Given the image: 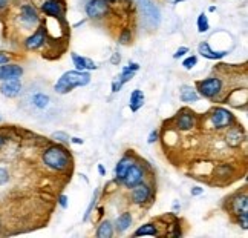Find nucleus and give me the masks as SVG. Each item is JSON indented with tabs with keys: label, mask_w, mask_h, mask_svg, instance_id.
Instances as JSON below:
<instances>
[{
	"label": "nucleus",
	"mask_w": 248,
	"mask_h": 238,
	"mask_svg": "<svg viewBox=\"0 0 248 238\" xmlns=\"http://www.w3.org/2000/svg\"><path fill=\"white\" fill-rule=\"evenodd\" d=\"M91 82V74L86 71H68L57 80L54 89L57 94H68L74 88L86 86Z\"/></svg>",
	"instance_id": "1"
},
{
	"label": "nucleus",
	"mask_w": 248,
	"mask_h": 238,
	"mask_svg": "<svg viewBox=\"0 0 248 238\" xmlns=\"http://www.w3.org/2000/svg\"><path fill=\"white\" fill-rule=\"evenodd\" d=\"M43 163L54 170H64L69 166V155L62 146H51L43 152Z\"/></svg>",
	"instance_id": "2"
},
{
	"label": "nucleus",
	"mask_w": 248,
	"mask_h": 238,
	"mask_svg": "<svg viewBox=\"0 0 248 238\" xmlns=\"http://www.w3.org/2000/svg\"><path fill=\"white\" fill-rule=\"evenodd\" d=\"M210 123L215 129H225L234 123V116L225 108H215L210 112Z\"/></svg>",
	"instance_id": "3"
},
{
	"label": "nucleus",
	"mask_w": 248,
	"mask_h": 238,
	"mask_svg": "<svg viewBox=\"0 0 248 238\" xmlns=\"http://www.w3.org/2000/svg\"><path fill=\"white\" fill-rule=\"evenodd\" d=\"M198 91L201 97L213 99L222 91V80L217 77H208L205 80L198 82Z\"/></svg>",
	"instance_id": "4"
},
{
	"label": "nucleus",
	"mask_w": 248,
	"mask_h": 238,
	"mask_svg": "<svg viewBox=\"0 0 248 238\" xmlns=\"http://www.w3.org/2000/svg\"><path fill=\"white\" fill-rule=\"evenodd\" d=\"M109 3L106 0H89L88 3L84 6V11H86V16L92 20H98V18H103L109 14Z\"/></svg>",
	"instance_id": "5"
},
{
	"label": "nucleus",
	"mask_w": 248,
	"mask_h": 238,
	"mask_svg": "<svg viewBox=\"0 0 248 238\" xmlns=\"http://www.w3.org/2000/svg\"><path fill=\"white\" fill-rule=\"evenodd\" d=\"M142 180H144V170H142V168L138 165V163H133L129 169L126 175H124V178L121 180V182L124 183V186L126 187H135L137 185H140Z\"/></svg>",
	"instance_id": "6"
},
{
	"label": "nucleus",
	"mask_w": 248,
	"mask_h": 238,
	"mask_svg": "<svg viewBox=\"0 0 248 238\" xmlns=\"http://www.w3.org/2000/svg\"><path fill=\"white\" fill-rule=\"evenodd\" d=\"M138 69H140V65L138 63H129L126 68H123L120 77H117L115 80H113V83H112V92H118L123 88L124 83L132 80V77L135 75V72Z\"/></svg>",
	"instance_id": "7"
},
{
	"label": "nucleus",
	"mask_w": 248,
	"mask_h": 238,
	"mask_svg": "<svg viewBox=\"0 0 248 238\" xmlns=\"http://www.w3.org/2000/svg\"><path fill=\"white\" fill-rule=\"evenodd\" d=\"M46 42V30L45 26H39L37 30L28 37V39L25 40V48L28 51H35L39 50V48H42Z\"/></svg>",
	"instance_id": "8"
},
{
	"label": "nucleus",
	"mask_w": 248,
	"mask_h": 238,
	"mask_svg": "<svg viewBox=\"0 0 248 238\" xmlns=\"http://www.w3.org/2000/svg\"><path fill=\"white\" fill-rule=\"evenodd\" d=\"M18 17H20V22L25 26H35V25H39V22H40L37 9L30 3H25V5L20 6V14H18Z\"/></svg>",
	"instance_id": "9"
},
{
	"label": "nucleus",
	"mask_w": 248,
	"mask_h": 238,
	"mask_svg": "<svg viewBox=\"0 0 248 238\" xmlns=\"http://www.w3.org/2000/svg\"><path fill=\"white\" fill-rule=\"evenodd\" d=\"M0 92H2V95H5V97H8V99H16L17 95L22 92L20 79L3 80L2 85H0Z\"/></svg>",
	"instance_id": "10"
},
{
	"label": "nucleus",
	"mask_w": 248,
	"mask_h": 238,
	"mask_svg": "<svg viewBox=\"0 0 248 238\" xmlns=\"http://www.w3.org/2000/svg\"><path fill=\"white\" fill-rule=\"evenodd\" d=\"M23 75V68L17 63H3L0 65V82L9 79H20Z\"/></svg>",
	"instance_id": "11"
},
{
	"label": "nucleus",
	"mask_w": 248,
	"mask_h": 238,
	"mask_svg": "<svg viewBox=\"0 0 248 238\" xmlns=\"http://www.w3.org/2000/svg\"><path fill=\"white\" fill-rule=\"evenodd\" d=\"M42 11L47 17L62 18L63 17V3L59 0H45L42 5Z\"/></svg>",
	"instance_id": "12"
},
{
	"label": "nucleus",
	"mask_w": 248,
	"mask_h": 238,
	"mask_svg": "<svg viewBox=\"0 0 248 238\" xmlns=\"http://www.w3.org/2000/svg\"><path fill=\"white\" fill-rule=\"evenodd\" d=\"M195 126V114L187 109L181 111L176 117V128L181 131H190Z\"/></svg>",
	"instance_id": "13"
},
{
	"label": "nucleus",
	"mask_w": 248,
	"mask_h": 238,
	"mask_svg": "<svg viewBox=\"0 0 248 238\" xmlns=\"http://www.w3.org/2000/svg\"><path fill=\"white\" fill-rule=\"evenodd\" d=\"M132 200L135 204H144L147 200L150 198V187L144 183H140L135 187H132Z\"/></svg>",
	"instance_id": "14"
},
{
	"label": "nucleus",
	"mask_w": 248,
	"mask_h": 238,
	"mask_svg": "<svg viewBox=\"0 0 248 238\" xmlns=\"http://www.w3.org/2000/svg\"><path fill=\"white\" fill-rule=\"evenodd\" d=\"M198 52L201 54L202 57L208 60H219V59H224V57L228 54V51H215L212 50V46H210L208 42H201L198 46Z\"/></svg>",
	"instance_id": "15"
},
{
	"label": "nucleus",
	"mask_w": 248,
	"mask_h": 238,
	"mask_svg": "<svg viewBox=\"0 0 248 238\" xmlns=\"http://www.w3.org/2000/svg\"><path fill=\"white\" fill-rule=\"evenodd\" d=\"M71 57H72L74 66L77 68V71H91V69H97V65H95V62L91 60V59H88V57H81V55L75 54V52H72Z\"/></svg>",
	"instance_id": "16"
},
{
	"label": "nucleus",
	"mask_w": 248,
	"mask_h": 238,
	"mask_svg": "<svg viewBox=\"0 0 248 238\" xmlns=\"http://www.w3.org/2000/svg\"><path fill=\"white\" fill-rule=\"evenodd\" d=\"M135 163V160H133L132 157H123L120 161H118V165H117V168H115V174H117V178L121 180L124 178V175H126V172H127V169Z\"/></svg>",
	"instance_id": "17"
},
{
	"label": "nucleus",
	"mask_w": 248,
	"mask_h": 238,
	"mask_svg": "<svg viewBox=\"0 0 248 238\" xmlns=\"http://www.w3.org/2000/svg\"><path fill=\"white\" fill-rule=\"evenodd\" d=\"M244 136H242V129L239 126L230 128L227 132V143L230 146H239L242 141Z\"/></svg>",
	"instance_id": "18"
},
{
	"label": "nucleus",
	"mask_w": 248,
	"mask_h": 238,
	"mask_svg": "<svg viewBox=\"0 0 248 238\" xmlns=\"http://www.w3.org/2000/svg\"><path fill=\"white\" fill-rule=\"evenodd\" d=\"M232 209H233L234 215H241V214L248 212L247 195L245 194H242V197L237 195V198H234V202H232Z\"/></svg>",
	"instance_id": "19"
},
{
	"label": "nucleus",
	"mask_w": 248,
	"mask_h": 238,
	"mask_svg": "<svg viewBox=\"0 0 248 238\" xmlns=\"http://www.w3.org/2000/svg\"><path fill=\"white\" fill-rule=\"evenodd\" d=\"M199 95L192 86H181V102L184 103H195L199 100Z\"/></svg>",
	"instance_id": "20"
},
{
	"label": "nucleus",
	"mask_w": 248,
	"mask_h": 238,
	"mask_svg": "<svg viewBox=\"0 0 248 238\" xmlns=\"http://www.w3.org/2000/svg\"><path fill=\"white\" fill-rule=\"evenodd\" d=\"M142 104H144V94H142L140 89H135L132 94H130V100H129V106L130 109L135 112L138 111Z\"/></svg>",
	"instance_id": "21"
},
{
	"label": "nucleus",
	"mask_w": 248,
	"mask_h": 238,
	"mask_svg": "<svg viewBox=\"0 0 248 238\" xmlns=\"http://www.w3.org/2000/svg\"><path fill=\"white\" fill-rule=\"evenodd\" d=\"M132 224V215L130 212H124L121 214L118 218H117V221H115V229L118 232H124V231H127L129 227Z\"/></svg>",
	"instance_id": "22"
},
{
	"label": "nucleus",
	"mask_w": 248,
	"mask_h": 238,
	"mask_svg": "<svg viewBox=\"0 0 248 238\" xmlns=\"http://www.w3.org/2000/svg\"><path fill=\"white\" fill-rule=\"evenodd\" d=\"M97 238H110L113 235V226L109 220L106 221H103L100 226H98V229H97Z\"/></svg>",
	"instance_id": "23"
},
{
	"label": "nucleus",
	"mask_w": 248,
	"mask_h": 238,
	"mask_svg": "<svg viewBox=\"0 0 248 238\" xmlns=\"http://www.w3.org/2000/svg\"><path fill=\"white\" fill-rule=\"evenodd\" d=\"M141 235H152V237H155L158 235V231H156V226L155 224H144V226H141L138 227V229L135 231V234H133V237H141Z\"/></svg>",
	"instance_id": "24"
},
{
	"label": "nucleus",
	"mask_w": 248,
	"mask_h": 238,
	"mask_svg": "<svg viewBox=\"0 0 248 238\" xmlns=\"http://www.w3.org/2000/svg\"><path fill=\"white\" fill-rule=\"evenodd\" d=\"M32 103H34L35 108L45 109L47 104H49V97H47V95L43 94V92H37L34 97H32Z\"/></svg>",
	"instance_id": "25"
},
{
	"label": "nucleus",
	"mask_w": 248,
	"mask_h": 238,
	"mask_svg": "<svg viewBox=\"0 0 248 238\" xmlns=\"http://www.w3.org/2000/svg\"><path fill=\"white\" fill-rule=\"evenodd\" d=\"M196 26H198V31L199 33H207L210 30V23H208V17L205 13H201L198 16V20H196Z\"/></svg>",
	"instance_id": "26"
},
{
	"label": "nucleus",
	"mask_w": 248,
	"mask_h": 238,
	"mask_svg": "<svg viewBox=\"0 0 248 238\" xmlns=\"http://www.w3.org/2000/svg\"><path fill=\"white\" fill-rule=\"evenodd\" d=\"M196 63H198V57L196 55H190V57H187V59L183 62V66H184L186 69H192Z\"/></svg>",
	"instance_id": "27"
},
{
	"label": "nucleus",
	"mask_w": 248,
	"mask_h": 238,
	"mask_svg": "<svg viewBox=\"0 0 248 238\" xmlns=\"http://www.w3.org/2000/svg\"><path fill=\"white\" fill-rule=\"evenodd\" d=\"M97 198H98V190H95V194H93V197H92V200H91V204H89L88 211H86V214H84V218H83L84 221H88V218H89V215H91V212H92V207L95 206V203H97Z\"/></svg>",
	"instance_id": "28"
},
{
	"label": "nucleus",
	"mask_w": 248,
	"mask_h": 238,
	"mask_svg": "<svg viewBox=\"0 0 248 238\" xmlns=\"http://www.w3.org/2000/svg\"><path fill=\"white\" fill-rule=\"evenodd\" d=\"M52 138L55 141H60V143H69V136L66 134V132H55V134H52Z\"/></svg>",
	"instance_id": "29"
},
{
	"label": "nucleus",
	"mask_w": 248,
	"mask_h": 238,
	"mask_svg": "<svg viewBox=\"0 0 248 238\" xmlns=\"http://www.w3.org/2000/svg\"><path fill=\"white\" fill-rule=\"evenodd\" d=\"M130 39H132L130 30H127V28H126V30L123 31V34L120 35V43H121V45H127V43L130 42Z\"/></svg>",
	"instance_id": "30"
},
{
	"label": "nucleus",
	"mask_w": 248,
	"mask_h": 238,
	"mask_svg": "<svg viewBox=\"0 0 248 238\" xmlns=\"http://www.w3.org/2000/svg\"><path fill=\"white\" fill-rule=\"evenodd\" d=\"M9 182V174L5 168H0V186H3Z\"/></svg>",
	"instance_id": "31"
},
{
	"label": "nucleus",
	"mask_w": 248,
	"mask_h": 238,
	"mask_svg": "<svg viewBox=\"0 0 248 238\" xmlns=\"http://www.w3.org/2000/svg\"><path fill=\"white\" fill-rule=\"evenodd\" d=\"M186 54H188V48L181 46L179 50H176V52L173 54V59H179V57H184Z\"/></svg>",
	"instance_id": "32"
},
{
	"label": "nucleus",
	"mask_w": 248,
	"mask_h": 238,
	"mask_svg": "<svg viewBox=\"0 0 248 238\" xmlns=\"http://www.w3.org/2000/svg\"><path fill=\"white\" fill-rule=\"evenodd\" d=\"M9 60H11V57H9V54H8V52H3V51H0V65L8 63Z\"/></svg>",
	"instance_id": "33"
},
{
	"label": "nucleus",
	"mask_w": 248,
	"mask_h": 238,
	"mask_svg": "<svg viewBox=\"0 0 248 238\" xmlns=\"http://www.w3.org/2000/svg\"><path fill=\"white\" fill-rule=\"evenodd\" d=\"M156 140H158V132H156V131H152V132H150V136H149V140H147V141H149L150 145H152V143H155Z\"/></svg>",
	"instance_id": "34"
},
{
	"label": "nucleus",
	"mask_w": 248,
	"mask_h": 238,
	"mask_svg": "<svg viewBox=\"0 0 248 238\" xmlns=\"http://www.w3.org/2000/svg\"><path fill=\"white\" fill-rule=\"evenodd\" d=\"M59 203H60L62 207H68V197H66V195H60Z\"/></svg>",
	"instance_id": "35"
},
{
	"label": "nucleus",
	"mask_w": 248,
	"mask_h": 238,
	"mask_svg": "<svg viewBox=\"0 0 248 238\" xmlns=\"http://www.w3.org/2000/svg\"><path fill=\"white\" fill-rule=\"evenodd\" d=\"M120 60H121V57H120V54L118 52H115L112 55V59H110V62L113 63V65H118L120 63Z\"/></svg>",
	"instance_id": "36"
},
{
	"label": "nucleus",
	"mask_w": 248,
	"mask_h": 238,
	"mask_svg": "<svg viewBox=\"0 0 248 238\" xmlns=\"http://www.w3.org/2000/svg\"><path fill=\"white\" fill-rule=\"evenodd\" d=\"M204 192V189H201V187H193L192 189V195H201Z\"/></svg>",
	"instance_id": "37"
},
{
	"label": "nucleus",
	"mask_w": 248,
	"mask_h": 238,
	"mask_svg": "<svg viewBox=\"0 0 248 238\" xmlns=\"http://www.w3.org/2000/svg\"><path fill=\"white\" fill-rule=\"evenodd\" d=\"M9 5V0H0V9H5Z\"/></svg>",
	"instance_id": "38"
},
{
	"label": "nucleus",
	"mask_w": 248,
	"mask_h": 238,
	"mask_svg": "<svg viewBox=\"0 0 248 238\" xmlns=\"http://www.w3.org/2000/svg\"><path fill=\"white\" fill-rule=\"evenodd\" d=\"M98 172H100V175H104V174H106V170H104V168H103L101 165H98Z\"/></svg>",
	"instance_id": "39"
},
{
	"label": "nucleus",
	"mask_w": 248,
	"mask_h": 238,
	"mask_svg": "<svg viewBox=\"0 0 248 238\" xmlns=\"http://www.w3.org/2000/svg\"><path fill=\"white\" fill-rule=\"evenodd\" d=\"M5 143H6V138H5L3 136H0V148H2V146L5 145Z\"/></svg>",
	"instance_id": "40"
},
{
	"label": "nucleus",
	"mask_w": 248,
	"mask_h": 238,
	"mask_svg": "<svg viewBox=\"0 0 248 238\" xmlns=\"http://www.w3.org/2000/svg\"><path fill=\"white\" fill-rule=\"evenodd\" d=\"M72 141L77 143V145H81V143H83V140H80V138H72Z\"/></svg>",
	"instance_id": "41"
},
{
	"label": "nucleus",
	"mask_w": 248,
	"mask_h": 238,
	"mask_svg": "<svg viewBox=\"0 0 248 238\" xmlns=\"http://www.w3.org/2000/svg\"><path fill=\"white\" fill-rule=\"evenodd\" d=\"M208 11H210V13H215V11H216V6H210V8H208Z\"/></svg>",
	"instance_id": "42"
},
{
	"label": "nucleus",
	"mask_w": 248,
	"mask_h": 238,
	"mask_svg": "<svg viewBox=\"0 0 248 238\" xmlns=\"http://www.w3.org/2000/svg\"><path fill=\"white\" fill-rule=\"evenodd\" d=\"M108 3H117V0H106Z\"/></svg>",
	"instance_id": "43"
},
{
	"label": "nucleus",
	"mask_w": 248,
	"mask_h": 238,
	"mask_svg": "<svg viewBox=\"0 0 248 238\" xmlns=\"http://www.w3.org/2000/svg\"><path fill=\"white\" fill-rule=\"evenodd\" d=\"M179 2H183V0H173V3H179Z\"/></svg>",
	"instance_id": "44"
},
{
	"label": "nucleus",
	"mask_w": 248,
	"mask_h": 238,
	"mask_svg": "<svg viewBox=\"0 0 248 238\" xmlns=\"http://www.w3.org/2000/svg\"><path fill=\"white\" fill-rule=\"evenodd\" d=\"M0 120H2V119H0Z\"/></svg>",
	"instance_id": "45"
}]
</instances>
